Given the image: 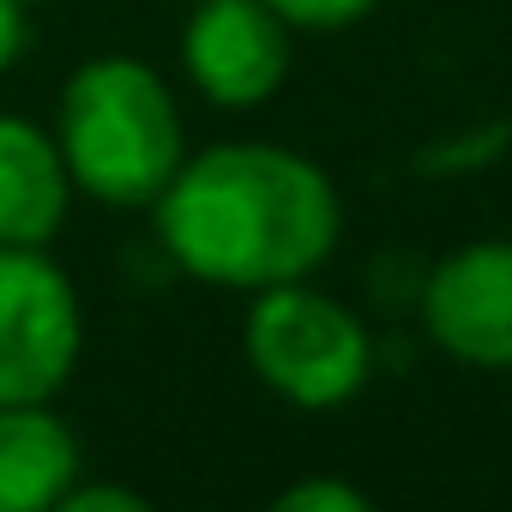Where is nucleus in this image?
I'll return each instance as SVG.
<instances>
[{
    "mask_svg": "<svg viewBox=\"0 0 512 512\" xmlns=\"http://www.w3.org/2000/svg\"><path fill=\"white\" fill-rule=\"evenodd\" d=\"M151 211L163 253L187 278L241 296L314 278L344 235L332 175L314 157L260 139L181 157Z\"/></svg>",
    "mask_w": 512,
    "mask_h": 512,
    "instance_id": "1",
    "label": "nucleus"
},
{
    "mask_svg": "<svg viewBox=\"0 0 512 512\" xmlns=\"http://www.w3.org/2000/svg\"><path fill=\"white\" fill-rule=\"evenodd\" d=\"M55 145L73 187L121 211L157 205L187 157L181 109L163 73L133 55H91L73 67L55 109Z\"/></svg>",
    "mask_w": 512,
    "mask_h": 512,
    "instance_id": "2",
    "label": "nucleus"
},
{
    "mask_svg": "<svg viewBox=\"0 0 512 512\" xmlns=\"http://www.w3.org/2000/svg\"><path fill=\"white\" fill-rule=\"evenodd\" d=\"M241 350H247V368L296 410H338L374 374L368 326L308 278L253 290Z\"/></svg>",
    "mask_w": 512,
    "mask_h": 512,
    "instance_id": "3",
    "label": "nucleus"
},
{
    "mask_svg": "<svg viewBox=\"0 0 512 512\" xmlns=\"http://www.w3.org/2000/svg\"><path fill=\"white\" fill-rule=\"evenodd\" d=\"M85 350L73 278L43 247H0V404H49Z\"/></svg>",
    "mask_w": 512,
    "mask_h": 512,
    "instance_id": "4",
    "label": "nucleus"
},
{
    "mask_svg": "<svg viewBox=\"0 0 512 512\" xmlns=\"http://www.w3.org/2000/svg\"><path fill=\"white\" fill-rule=\"evenodd\" d=\"M296 31L272 0H199L181 25V73L217 109H260L284 91Z\"/></svg>",
    "mask_w": 512,
    "mask_h": 512,
    "instance_id": "5",
    "label": "nucleus"
},
{
    "mask_svg": "<svg viewBox=\"0 0 512 512\" xmlns=\"http://www.w3.org/2000/svg\"><path fill=\"white\" fill-rule=\"evenodd\" d=\"M422 326L428 338L464 362L506 374L512 368V241H464L422 284Z\"/></svg>",
    "mask_w": 512,
    "mask_h": 512,
    "instance_id": "6",
    "label": "nucleus"
},
{
    "mask_svg": "<svg viewBox=\"0 0 512 512\" xmlns=\"http://www.w3.org/2000/svg\"><path fill=\"white\" fill-rule=\"evenodd\" d=\"M73 175L49 127L0 115V247H49L67 223Z\"/></svg>",
    "mask_w": 512,
    "mask_h": 512,
    "instance_id": "7",
    "label": "nucleus"
},
{
    "mask_svg": "<svg viewBox=\"0 0 512 512\" xmlns=\"http://www.w3.org/2000/svg\"><path fill=\"white\" fill-rule=\"evenodd\" d=\"M79 470V440L49 404H0V512L61 506Z\"/></svg>",
    "mask_w": 512,
    "mask_h": 512,
    "instance_id": "8",
    "label": "nucleus"
},
{
    "mask_svg": "<svg viewBox=\"0 0 512 512\" xmlns=\"http://www.w3.org/2000/svg\"><path fill=\"white\" fill-rule=\"evenodd\" d=\"M272 506H278V512H368L374 500H368L362 488L338 482V476H308V482H290Z\"/></svg>",
    "mask_w": 512,
    "mask_h": 512,
    "instance_id": "9",
    "label": "nucleus"
},
{
    "mask_svg": "<svg viewBox=\"0 0 512 512\" xmlns=\"http://www.w3.org/2000/svg\"><path fill=\"white\" fill-rule=\"evenodd\" d=\"M272 7L290 19V31H350L380 0H272Z\"/></svg>",
    "mask_w": 512,
    "mask_h": 512,
    "instance_id": "10",
    "label": "nucleus"
},
{
    "mask_svg": "<svg viewBox=\"0 0 512 512\" xmlns=\"http://www.w3.org/2000/svg\"><path fill=\"white\" fill-rule=\"evenodd\" d=\"M61 512H151V500L139 488H115V482H73L61 494Z\"/></svg>",
    "mask_w": 512,
    "mask_h": 512,
    "instance_id": "11",
    "label": "nucleus"
},
{
    "mask_svg": "<svg viewBox=\"0 0 512 512\" xmlns=\"http://www.w3.org/2000/svg\"><path fill=\"white\" fill-rule=\"evenodd\" d=\"M25 55V0H0V73Z\"/></svg>",
    "mask_w": 512,
    "mask_h": 512,
    "instance_id": "12",
    "label": "nucleus"
}]
</instances>
